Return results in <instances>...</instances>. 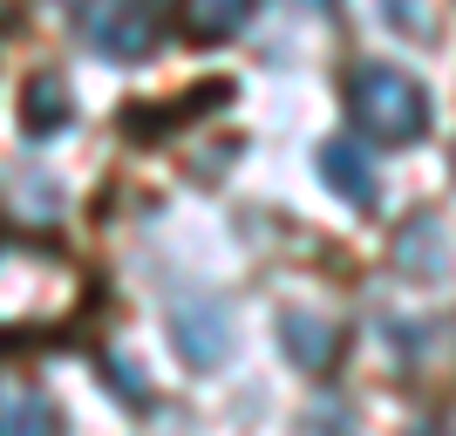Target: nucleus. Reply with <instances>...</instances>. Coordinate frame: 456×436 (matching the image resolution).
I'll use <instances>...</instances> for the list:
<instances>
[{"instance_id":"nucleus-1","label":"nucleus","mask_w":456,"mask_h":436,"mask_svg":"<svg viewBox=\"0 0 456 436\" xmlns=\"http://www.w3.org/2000/svg\"><path fill=\"white\" fill-rule=\"evenodd\" d=\"M76 293L82 280L61 252L28 246V239L0 246V327H55L76 307Z\"/></svg>"},{"instance_id":"nucleus-2","label":"nucleus","mask_w":456,"mask_h":436,"mask_svg":"<svg viewBox=\"0 0 456 436\" xmlns=\"http://www.w3.org/2000/svg\"><path fill=\"white\" fill-rule=\"evenodd\" d=\"M347 116H354V130L375 136V144H422V136H429V89H422L409 69L362 62V69L347 76Z\"/></svg>"},{"instance_id":"nucleus-3","label":"nucleus","mask_w":456,"mask_h":436,"mask_svg":"<svg viewBox=\"0 0 456 436\" xmlns=\"http://www.w3.org/2000/svg\"><path fill=\"white\" fill-rule=\"evenodd\" d=\"M171 341L191 368H218L232 355V341H239L232 334V307L218 293H177L171 300Z\"/></svg>"},{"instance_id":"nucleus-4","label":"nucleus","mask_w":456,"mask_h":436,"mask_svg":"<svg viewBox=\"0 0 456 436\" xmlns=\"http://www.w3.org/2000/svg\"><path fill=\"white\" fill-rule=\"evenodd\" d=\"M82 41H89L102 62H143L157 41V14L151 0H95L82 14Z\"/></svg>"},{"instance_id":"nucleus-5","label":"nucleus","mask_w":456,"mask_h":436,"mask_svg":"<svg viewBox=\"0 0 456 436\" xmlns=\"http://www.w3.org/2000/svg\"><path fill=\"white\" fill-rule=\"evenodd\" d=\"M314 171H321V185L341 198V205L368 211L381 198V177H375V157L354 144V136H327L321 151H314Z\"/></svg>"},{"instance_id":"nucleus-6","label":"nucleus","mask_w":456,"mask_h":436,"mask_svg":"<svg viewBox=\"0 0 456 436\" xmlns=\"http://www.w3.org/2000/svg\"><path fill=\"white\" fill-rule=\"evenodd\" d=\"M395 266L409 280H443V273H450V232H443L429 211L409 218V226L395 232Z\"/></svg>"},{"instance_id":"nucleus-7","label":"nucleus","mask_w":456,"mask_h":436,"mask_svg":"<svg viewBox=\"0 0 456 436\" xmlns=\"http://www.w3.org/2000/svg\"><path fill=\"white\" fill-rule=\"evenodd\" d=\"M69 130V82L61 76H28L20 89V136L28 144H48V136Z\"/></svg>"},{"instance_id":"nucleus-8","label":"nucleus","mask_w":456,"mask_h":436,"mask_svg":"<svg viewBox=\"0 0 456 436\" xmlns=\"http://www.w3.org/2000/svg\"><path fill=\"white\" fill-rule=\"evenodd\" d=\"M280 348H286V361H300L306 375H327L334 355H341V334L321 314H280Z\"/></svg>"},{"instance_id":"nucleus-9","label":"nucleus","mask_w":456,"mask_h":436,"mask_svg":"<svg viewBox=\"0 0 456 436\" xmlns=\"http://www.w3.org/2000/svg\"><path fill=\"white\" fill-rule=\"evenodd\" d=\"M55 430H61V416L41 389H14L0 402V436H55Z\"/></svg>"},{"instance_id":"nucleus-10","label":"nucleus","mask_w":456,"mask_h":436,"mask_svg":"<svg viewBox=\"0 0 456 436\" xmlns=\"http://www.w3.org/2000/svg\"><path fill=\"white\" fill-rule=\"evenodd\" d=\"M252 21V0H184V28L198 41H225Z\"/></svg>"},{"instance_id":"nucleus-11","label":"nucleus","mask_w":456,"mask_h":436,"mask_svg":"<svg viewBox=\"0 0 456 436\" xmlns=\"http://www.w3.org/2000/svg\"><path fill=\"white\" fill-rule=\"evenodd\" d=\"M381 21H388L395 35H429V28H436L422 0H381Z\"/></svg>"},{"instance_id":"nucleus-12","label":"nucleus","mask_w":456,"mask_h":436,"mask_svg":"<svg viewBox=\"0 0 456 436\" xmlns=\"http://www.w3.org/2000/svg\"><path fill=\"white\" fill-rule=\"evenodd\" d=\"M110 375H116V396L143 402V368H130V361H110Z\"/></svg>"},{"instance_id":"nucleus-13","label":"nucleus","mask_w":456,"mask_h":436,"mask_svg":"<svg viewBox=\"0 0 456 436\" xmlns=\"http://www.w3.org/2000/svg\"><path fill=\"white\" fill-rule=\"evenodd\" d=\"M306 7H334V0H306Z\"/></svg>"}]
</instances>
